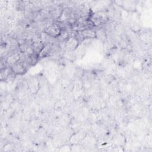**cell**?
Returning <instances> with one entry per match:
<instances>
[{
    "instance_id": "obj_1",
    "label": "cell",
    "mask_w": 152,
    "mask_h": 152,
    "mask_svg": "<svg viewBox=\"0 0 152 152\" xmlns=\"http://www.w3.org/2000/svg\"><path fill=\"white\" fill-rule=\"evenodd\" d=\"M89 19L93 23L94 26H98L101 24H106L108 20V17L104 12L97 11L90 15Z\"/></svg>"
},
{
    "instance_id": "obj_2",
    "label": "cell",
    "mask_w": 152,
    "mask_h": 152,
    "mask_svg": "<svg viewBox=\"0 0 152 152\" xmlns=\"http://www.w3.org/2000/svg\"><path fill=\"white\" fill-rule=\"evenodd\" d=\"M62 29L59 26V25L56 23H53L48 26L44 30L45 33L50 37L57 38L61 34L62 31Z\"/></svg>"
},
{
    "instance_id": "obj_3",
    "label": "cell",
    "mask_w": 152,
    "mask_h": 152,
    "mask_svg": "<svg viewBox=\"0 0 152 152\" xmlns=\"http://www.w3.org/2000/svg\"><path fill=\"white\" fill-rule=\"evenodd\" d=\"M26 62L23 61H19L15 64L10 66L11 70L15 75H23L27 71Z\"/></svg>"
},
{
    "instance_id": "obj_4",
    "label": "cell",
    "mask_w": 152,
    "mask_h": 152,
    "mask_svg": "<svg viewBox=\"0 0 152 152\" xmlns=\"http://www.w3.org/2000/svg\"><path fill=\"white\" fill-rule=\"evenodd\" d=\"M79 42L74 37H69L65 43V48L66 50L69 52H71L77 48V47L79 45Z\"/></svg>"
},
{
    "instance_id": "obj_5",
    "label": "cell",
    "mask_w": 152,
    "mask_h": 152,
    "mask_svg": "<svg viewBox=\"0 0 152 152\" xmlns=\"http://www.w3.org/2000/svg\"><path fill=\"white\" fill-rule=\"evenodd\" d=\"M52 48H53V44L51 43L48 42L45 44L43 49L38 55L39 58H45L48 56L51 53Z\"/></svg>"
},
{
    "instance_id": "obj_6",
    "label": "cell",
    "mask_w": 152,
    "mask_h": 152,
    "mask_svg": "<svg viewBox=\"0 0 152 152\" xmlns=\"http://www.w3.org/2000/svg\"><path fill=\"white\" fill-rule=\"evenodd\" d=\"M81 31L84 40L85 39H93L96 38V31L93 28H86Z\"/></svg>"
},
{
    "instance_id": "obj_7",
    "label": "cell",
    "mask_w": 152,
    "mask_h": 152,
    "mask_svg": "<svg viewBox=\"0 0 152 152\" xmlns=\"http://www.w3.org/2000/svg\"><path fill=\"white\" fill-rule=\"evenodd\" d=\"M20 60V55L18 53H12L6 59V63L10 66L17 63L18 61Z\"/></svg>"
},
{
    "instance_id": "obj_8",
    "label": "cell",
    "mask_w": 152,
    "mask_h": 152,
    "mask_svg": "<svg viewBox=\"0 0 152 152\" xmlns=\"http://www.w3.org/2000/svg\"><path fill=\"white\" fill-rule=\"evenodd\" d=\"M38 58H39L38 55L35 53H33V54L27 55L26 57L25 62L28 65H34L37 62Z\"/></svg>"
},
{
    "instance_id": "obj_9",
    "label": "cell",
    "mask_w": 152,
    "mask_h": 152,
    "mask_svg": "<svg viewBox=\"0 0 152 152\" xmlns=\"http://www.w3.org/2000/svg\"><path fill=\"white\" fill-rule=\"evenodd\" d=\"M45 44L39 41H34L31 43V47L34 52L37 55L39 54L42 49H43Z\"/></svg>"
},
{
    "instance_id": "obj_10",
    "label": "cell",
    "mask_w": 152,
    "mask_h": 152,
    "mask_svg": "<svg viewBox=\"0 0 152 152\" xmlns=\"http://www.w3.org/2000/svg\"><path fill=\"white\" fill-rule=\"evenodd\" d=\"M96 31V38L99 39L100 40H104L106 38V33L104 29L100 28Z\"/></svg>"
},
{
    "instance_id": "obj_11",
    "label": "cell",
    "mask_w": 152,
    "mask_h": 152,
    "mask_svg": "<svg viewBox=\"0 0 152 152\" xmlns=\"http://www.w3.org/2000/svg\"><path fill=\"white\" fill-rule=\"evenodd\" d=\"M11 68L10 69L8 68H2L1 70V80L3 81L6 80L8 77L10 75V72Z\"/></svg>"
},
{
    "instance_id": "obj_12",
    "label": "cell",
    "mask_w": 152,
    "mask_h": 152,
    "mask_svg": "<svg viewBox=\"0 0 152 152\" xmlns=\"http://www.w3.org/2000/svg\"><path fill=\"white\" fill-rule=\"evenodd\" d=\"M69 37V33L66 30H62L60 35L56 38L61 42H65Z\"/></svg>"
}]
</instances>
